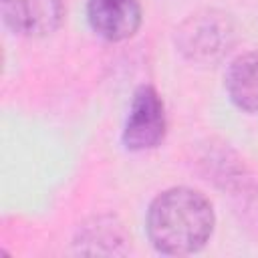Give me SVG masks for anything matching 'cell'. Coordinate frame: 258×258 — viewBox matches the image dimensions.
<instances>
[{"mask_svg":"<svg viewBox=\"0 0 258 258\" xmlns=\"http://www.w3.org/2000/svg\"><path fill=\"white\" fill-rule=\"evenodd\" d=\"M214 224L210 200L191 187L165 189L147 210V236L161 254L169 256L200 252L212 238Z\"/></svg>","mask_w":258,"mask_h":258,"instance_id":"6da1fadb","label":"cell"},{"mask_svg":"<svg viewBox=\"0 0 258 258\" xmlns=\"http://www.w3.org/2000/svg\"><path fill=\"white\" fill-rule=\"evenodd\" d=\"M234 44V24L228 14L206 10L191 14L177 30L179 50L196 62H212Z\"/></svg>","mask_w":258,"mask_h":258,"instance_id":"7a4b0ae2","label":"cell"},{"mask_svg":"<svg viewBox=\"0 0 258 258\" xmlns=\"http://www.w3.org/2000/svg\"><path fill=\"white\" fill-rule=\"evenodd\" d=\"M167 121L159 93L151 85H141L131 99L129 115L123 127V145L129 151H147L165 137Z\"/></svg>","mask_w":258,"mask_h":258,"instance_id":"3957f363","label":"cell"},{"mask_svg":"<svg viewBox=\"0 0 258 258\" xmlns=\"http://www.w3.org/2000/svg\"><path fill=\"white\" fill-rule=\"evenodd\" d=\"M4 24L18 36L40 38L52 34L62 18V0H0Z\"/></svg>","mask_w":258,"mask_h":258,"instance_id":"277c9868","label":"cell"},{"mask_svg":"<svg viewBox=\"0 0 258 258\" xmlns=\"http://www.w3.org/2000/svg\"><path fill=\"white\" fill-rule=\"evenodd\" d=\"M87 18L97 36L121 42L139 30L141 6L139 0H89Z\"/></svg>","mask_w":258,"mask_h":258,"instance_id":"5b68a950","label":"cell"},{"mask_svg":"<svg viewBox=\"0 0 258 258\" xmlns=\"http://www.w3.org/2000/svg\"><path fill=\"white\" fill-rule=\"evenodd\" d=\"M226 91L238 109L258 113V50L244 52L230 62Z\"/></svg>","mask_w":258,"mask_h":258,"instance_id":"8992f818","label":"cell"}]
</instances>
